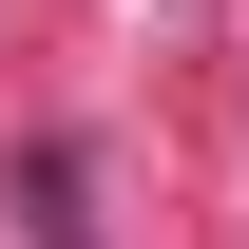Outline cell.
Segmentation results:
<instances>
[{
	"label": "cell",
	"mask_w": 249,
	"mask_h": 249,
	"mask_svg": "<svg viewBox=\"0 0 249 249\" xmlns=\"http://www.w3.org/2000/svg\"><path fill=\"white\" fill-rule=\"evenodd\" d=\"M19 211H38V249H96V173H77V134L19 154Z\"/></svg>",
	"instance_id": "cell-1"
}]
</instances>
